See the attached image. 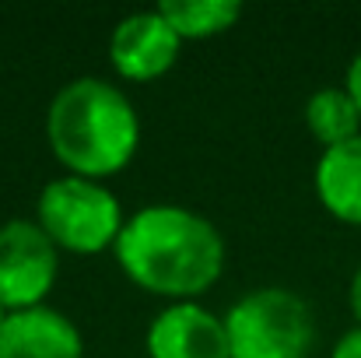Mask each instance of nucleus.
Instances as JSON below:
<instances>
[{"label": "nucleus", "instance_id": "nucleus-1", "mask_svg": "<svg viewBox=\"0 0 361 358\" xmlns=\"http://www.w3.org/2000/svg\"><path fill=\"white\" fill-rule=\"evenodd\" d=\"M120 270L144 292L169 302H197L211 292L228 260L221 229L179 204H147L123 222L113 246Z\"/></svg>", "mask_w": 361, "mask_h": 358}, {"label": "nucleus", "instance_id": "nucleus-2", "mask_svg": "<svg viewBox=\"0 0 361 358\" xmlns=\"http://www.w3.org/2000/svg\"><path fill=\"white\" fill-rule=\"evenodd\" d=\"M46 141L71 176L102 183L133 162L140 148V117L120 85L106 78H74L46 109Z\"/></svg>", "mask_w": 361, "mask_h": 358}, {"label": "nucleus", "instance_id": "nucleus-3", "mask_svg": "<svg viewBox=\"0 0 361 358\" xmlns=\"http://www.w3.org/2000/svg\"><path fill=\"white\" fill-rule=\"evenodd\" d=\"M228 358H309L316 316L309 302L281 285L252 288L225 313Z\"/></svg>", "mask_w": 361, "mask_h": 358}, {"label": "nucleus", "instance_id": "nucleus-4", "mask_svg": "<svg viewBox=\"0 0 361 358\" xmlns=\"http://www.w3.org/2000/svg\"><path fill=\"white\" fill-rule=\"evenodd\" d=\"M35 222L63 253L92 256L113 249L123 232V208L106 183L81 176H56L35 201Z\"/></svg>", "mask_w": 361, "mask_h": 358}, {"label": "nucleus", "instance_id": "nucleus-5", "mask_svg": "<svg viewBox=\"0 0 361 358\" xmlns=\"http://www.w3.org/2000/svg\"><path fill=\"white\" fill-rule=\"evenodd\" d=\"M60 278V249L35 218L0 225V306L7 313L42 306Z\"/></svg>", "mask_w": 361, "mask_h": 358}, {"label": "nucleus", "instance_id": "nucleus-6", "mask_svg": "<svg viewBox=\"0 0 361 358\" xmlns=\"http://www.w3.org/2000/svg\"><path fill=\"white\" fill-rule=\"evenodd\" d=\"M183 39L158 7L126 14L109 35V64L123 81H154L179 60Z\"/></svg>", "mask_w": 361, "mask_h": 358}, {"label": "nucleus", "instance_id": "nucleus-7", "mask_svg": "<svg viewBox=\"0 0 361 358\" xmlns=\"http://www.w3.org/2000/svg\"><path fill=\"white\" fill-rule=\"evenodd\" d=\"M147 358H228L225 316L200 302H169L147 327Z\"/></svg>", "mask_w": 361, "mask_h": 358}, {"label": "nucleus", "instance_id": "nucleus-8", "mask_svg": "<svg viewBox=\"0 0 361 358\" xmlns=\"http://www.w3.org/2000/svg\"><path fill=\"white\" fill-rule=\"evenodd\" d=\"M0 358H85L78 323L56 306L7 313L0 327Z\"/></svg>", "mask_w": 361, "mask_h": 358}, {"label": "nucleus", "instance_id": "nucleus-9", "mask_svg": "<svg viewBox=\"0 0 361 358\" xmlns=\"http://www.w3.org/2000/svg\"><path fill=\"white\" fill-rule=\"evenodd\" d=\"M319 204L344 225L361 229V137L326 148L312 169Z\"/></svg>", "mask_w": 361, "mask_h": 358}, {"label": "nucleus", "instance_id": "nucleus-10", "mask_svg": "<svg viewBox=\"0 0 361 358\" xmlns=\"http://www.w3.org/2000/svg\"><path fill=\"white\" fill-rule=\"evenodd\" d=\"M305 126L319 141V148H337L361 137V113L344 85L316 88L305 102Z\"/></svg>", "mask_w": 361, "mask_h": 358}, {"label": "nucleus", "instance_id": "nucleus-11", "mask_svg": "<svg viewBox=\"0 0 361 358\" xmlns=\"http://www.w3.org/2000/svg\"><path fill=\"white\" fill-rule=\"evenodd\" d=\"M158 11L176 28V35L186 39H214L235 28L242 18L239 0H161Z\"/></svg>", "mask_w": 361, "mask_h": 358}, {"label": "nucleus", "instance_id": "nucleus-12", "mask_svg": "<svg viewBox=\"0 0 361 358\" xmlns=\"http://www.w3.org/2000/svg\"><path fill=\"white\" fill-rule=\"evenodd\" d=\"M330 358H361V327L358 323L337 338V345H334Z\"/></svg>", "mask_w": 361, "mask_h": 358}, {"label": "nucleus", "instance_id": "nucleus-13", "mask_svg": "<svg viewBox=\"0 0 361 358\" xmlns=\"http://www.w3.org/2000/svg\"><path fill=\"white\" fill-rule=\"evenodd\" d=\"M344 88H348V95L355 99V106H358V113H361V49L355 53V56H351V64H348Z\"/></svg>", "mask_w": 361, "mask_h": 358}, {"label": "nucleus", "instance_id": "nucleus-14", "mask_svg": "<svg viewBox=\"0 0 361 358\" xmlns=\"http://www.w3.org/2000/svg\"><path fill=\"white\" fill-rule=\"evenodd\" d=\"M348 302H351V313H355V320H358V327H361V263H358V270H355V278H351Z\"/></svg>", "mask_w": 361, "mask_h": 358}, {"label": "nucleus", "instance_id": "nucleus-15", "mask_svg": "<svg viewBox=\"0 0 361 358\" xmlns=\"http://www.w3.org/2000/svg\"><path fill=\"white\" fill-rule=\"evenodd\" d=\"M4 320H7V309H4V306H0V327H4Z\"/></svg>", "mask_w": 361, "mask_h": 358}]
</instances>
